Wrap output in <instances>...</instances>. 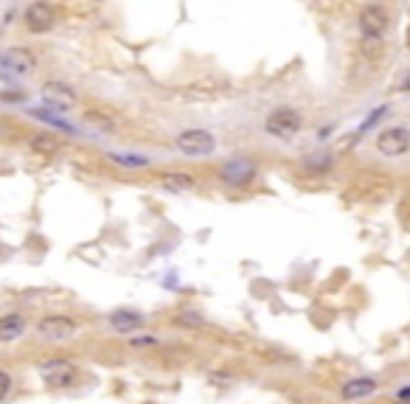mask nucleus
Returning a JSON list of instances; mask_svg holds the SVG:
<instances>
[{"label": "nucleus", "mask_w": 410, "mask_h": 404, "mask_svg": "<svg viewBox=\"0 0 410 404\" xmlns=\"http://www.w3.org/2000/svg\"><path fill=\"white\" fill-rule=\"evenodd\" d=\"M34 65H37V59L26 48H6V51H0V76H3V79H20L28 71H34Z\"/></svg>", "instance_id": "1"}, {"label": "nucleus", "mask_w": 410, "mask_h": 404, "mask_svg": "<svg viewBox=\"0 0 410 404\" xmlns=\"http://www.w3.org/2000/svg\"><path fill=\"white\" fill-rule=\"evenodd\" d=\"M304 126V118L298 110H290V107H281V110H272L264 121V129L272 135V138H293L298 135V129Z\"/></svg>", "instance_id": "2"}, {"label": "nucleus", "mask_w": 410, "mask_h": 404, "mask_svg": "<svg viewBox=\"0 0 410 404\" xmlns=\"http://www.w3.org/2000/svg\"><path fill=\"white\" fill-rule=\"evenodd\" d=\"M177 149L183 155H191V158H199V155H211L217 149V141L208 129H183L177 135Z\"/></svg>", "instance_id": "3"}, {"label": "nucleus", "mask_w": 410, "mask_h": 404, "mask_svg": "<svg viewBox=\"0 0 410 404\" xmlns=\"http://www.w3.org/2000/svg\"><path fill=\"white\" fill-rule=\"evenodd\" d=\"M228 90H231V85L225 79H197V82L180 87L177 96L186 101H214V99L225 96Z\"/></svg>", "instance_id": "4"}, {"label": "nucleus", "mask_w": 410, "mask_h": 404, "mask_svg": "<svg viewBox=\"0 0 410 404\" xmlns=\"http://www.w3.org/2000/svg\"><path fill=\"white\" fill-rule=\"evenodd\" d=\"M37 334L42 340H54V343H62V340H71L76 334V323L65 314H48L37 323Z\"/></svg>", "instance_id": "5"}, {"label": "nucleus", "mask_w": 410, "mask_h": 404, "mask_svg": "<svg viewBox=\"0 0 410 404\" xmlns=\"http://www.w3.org/2000/svg\"><path fill=\"white\" fill-rule=\"evenodd\" d=\"M410 146V135L404 126H391V129H382L377 135V149L388 158H402Z\"/></svg>", "instance_id": "6"}, {"label": "nucleus", "mask_w": 410, "mask_h": 404, "mask_svg": "<svg viewBox=\"0 0 410 404\" xmlns=\"http://www.w3.org/2000/svg\"><path fill=\"white\" fill-rule=\"evenodd\" d=\"M391 26V15L382 6H366L360 12V31L366 34V40H379Z\"/></svg>", "instance_id": "7"}, {"label": "nucleus", "mask_w": 410, "mask_h": 404, "mask_svg": "<svg viewBox=\"0 0 410 404\" xmlns=\"http://www.w3.org/2000/svg\"><path fill=\"white\" fill-rule=\"evenodd\" d=\"M220 177H222L225 183H231V185H247V183H253V177H256V163L247 160V158L228 160V163L220 166Z\"/></svg>", "instance_id": "8"}, {"label": "nucleus", "mask_w": 410, "mask_h": 404, "mask_svg": "<svg viewBox=\"0 0 410 404\" xmlns=\"http://www.w3.org/2000/svg\"><path fill=\"white\" fill-rule=\"evenodd\" d=\"M54 20H56L54 9L48 3H42V0H37V3H31L26 9V23H28L31 31H48L54 26Z\"/></svg>", "instance_id": "9"}, {"label": "nucleus", "mask_w": 410, "mask_h": 404, "mask_svg": "<svg viewBox=\"0 0 410 404\" xmlns=\"http://www.w3.org/2000/svg\"><path fill=\"white\" fill-rule=\"evenodd\" d=\"M42 99H45L51 107L67 110V107H74L76 93H74L71 87H67V85H62V82H48V85L42 87Z\"/></svg>", "instance_id": "10"}, {"label": "nucleus", "mask_w": 410, "mask_h": 404, "mask_svg": "<svg viewBox=\"0 0 410 404\" xmlns=\"http://www.w3.org/2000/svg\"><path fill=\"white\" fill-rule=\"evenodd\" d=\"M42 376L48 387H67V385H74L76 371L67 362H54V365H42Z\"/></svg>", "instance_id": "11"}, {"label": "nucleus", "mask_w": 410, "mask_h": 404, "mask_svg": "<svg viewBox=\"0 0 410 404\" xmlns=\"http://www.w3.org/2000/svg\"><path fill=\"white\" fill-rule=\"evenodd\" d=\"M158 183L166 188V191H191L197 185V177L191 171H163L158 177Z\"/></svg>", "instance_id": "12"}, {"label": "nucleus", "mask_w": 410, "mask_h": 404, "mask_svg": "<svg viewBox=\"0 0 410 404\" xmlns=\"http://www.w3.org/2000/svg\"><path fill=\"white\" fill-rule=\"evenodd\" d=\"M23 331H26V320L20 314L0 317V343H15L17 337H23Z\"/></svg>", "instance_id": "13"}, {"label": "nucleus", "mask_w": 410, "mask_h": 404, "mask_svg": "<svg viewBox=\"0 0 410 404\" xmlns=\"http://www.w3.org/2000/svg\"><path fill=\"white\" fill-rule=\"evenodd\" d=\"M374 390H377V382L368 379V376H360V379H352V382L343 385V398H349V401L366 398V396H371Z\"/></svg>", "instance_id": "14"}, {"label": "nucleus", "mask_w": 410, "mask_h": 404, "mask_svg": "<svg viewBox=\"0 0 410 404\" xmlns=\"http://www.w3.org/2000/svg\"><path fill=\"white\" fill-rule=\"evenodd\" d=\"M141 323H144V317H141L138 312L121 309V312H113V314H110V326H113L115 331H135Z\"/></svg>", "instance_id": "15"}, {"label": "nucleus", "mask_w": 410, "mask_h": 404, "mask_svg": "<svg viewBox=\"0 0 410 404\" xmlns=\"http://www.w3.org/2000/svg\"><path fill=\"white\" fill-rule=\"evenodd\" d=\"M28 146H31V152H37L42 158H51V155L59 152V141L54 138V135H34V138L28 141Z\"/></svg>", "instance_id": "16"}, {"label": "nucleus", "mask_w": 410, "mask_h": 404, "mask_svg": "<svg viewBox=\"0 0 410 404\" xmlns=\"http://www.w3.org/2000/svg\"><path fill=\"white\" fill-rule=\"evenodd\" d=\"M110 160L118 163V166H126V169H147L149 166V158H144V155H126V152H113Z\"/></svg>", "instance_id": "17"}, {"label": "nucleus", "mask_w": 410, "mask_h": 404, "mask_svg": "<svg viewBox=\"0 0 410 404\" xmlns=\"http://www.w3.org/2000/svg\"><path fill=\"white\" fill-rule=\"evenodd\" d=\"M85 118H88V121H90V124H93L96 129H104V132H110V129L115 126V124H113V121H110V118H107L104 112H96V110L85 112Z\"/></svg>", "instance_id": "18"}, {"label": "nucleus", "mask_w": 410, "mask_h": 404, "mask_svg": "<svg viewBox=\"0 0 410 404\" xmlns=\"http://www.w3.org/2000/svg\"><path fill=\"white\" fill-rule=\"evenodd\" d=\"M177 323H180V326H194V328L205 326V320H202V317H197L194 312H180V314H177Z\"/></svg>", "instance_id": "19"}, {"label": "nucleus", "mask_w": 410, "mask_h": 404, "mask_svg": "<svg viewBox=\"0 0 410 404\" xmlns=\"http://www.w3.org/2000/svg\"><path fill=\"white\" fill-rule=\"evenodd\" d=\"M363 53H368V56H382V42L379 40H366L363 42Z\"/></svg>", "instance_id": "20"}, {"label": "nucleus", "mask_w": 410, "mask_h": 404, "mask_svg": "<svg viewBox=\"0 0 410 404\" xmlns=\"http://www.w3.org/2000/svg\"><path fill=\"white\" fill-rule=\"evenodd\" d=\"M9 390H12V376L0 371V401H3V398L9 396Z\"/></svg>", "instance_id": "21"}]
</instances>
